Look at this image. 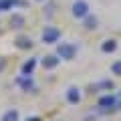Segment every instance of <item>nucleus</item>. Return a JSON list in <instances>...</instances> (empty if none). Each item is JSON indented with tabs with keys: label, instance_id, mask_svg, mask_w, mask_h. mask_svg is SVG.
<instances>
[{
	"label": "nucleus",
	"instance_id": "a211bd4d",
	"mask_svg": "<svg viewBox=\"0 0 121 121\" xmlns=\"http://www.w3.org/2000/svg\"><path fill=\"white\" fill-rule=\"evenodd\" d=\"M0 10H2V2H0Z\"/></svg>",
	"mask_w": 121,
	"mask_h": 121
},
{
	"label": "nucleus",
	"instance_id": "dca6fc26",
	"mask_svg": "<svg viewBox=\"0 0 121 121\" xmlns=\"http://www.w3.org/2000/svg\"><path fill=\"white\" fill-rule=\"evenodd\" d=\"M6 69V59H0V73Z\"/></svg>",
	"mask_w": 121,
	"mask_h": 121
},
{
	"label": "nucleus",
	"instance_id": "20e7f679",
	"mask_svg": "<svg viewBox=\"0 0 121 121\" xmlns=\"http://www.w3.org/2000/svg\"><path fill=\"white\" fill-rule=\"evenodd\" d=\"M99 107H101V111H113V109H115V97H111V95L101 97L99 99Z\"/></svg>",
	"mask_w": 121,
	"mask_h": 121
},
{
	"label": "nucleus",
	"instance_id": "9d476101",
	"mask_svg": "<svg viewBox=\"0 0 121 121\" xmlns=\"http://www.w3.org/2000/svg\"><path fill=\"white\" fill-rule=\"evenodd\" d=\"M97 24H99V20H97V16H91V14H87L85 16V28L89 30H95Z\"/></svg>",
	"mask_w": 121,
	"mask_h": 121
},
{
	"label": "nucleus",
	"instance_id": "2eb2a0df",
	"mask_svg": "<svg viewBox=\"0 0 121 121\" xmlns=\"http://www.w3.org/2000/svg\"><path fill=\"white\" fill-rule=\"evenodd\" d=\"M111 71H113V75H117V77H121V60H115L111 65Z\"/></svg>",
	"mask_w": 121,
	"mask_h": 121
},
{
	"label": "nucleus",
	"instance_id": "4468645a",
	"mask_svg": "<svg viewBox=\"0 0 121 121\" xmlns=\"http://www.w3.org/2000/svg\"><path fill=\"white\" fill-rule=\"evenodd\" d=\"M113 87H115V85H113V81H101L99 85L95 87V89H103V91H111Z\"/></svg>",
	"mask_w": 121,
	"mask_h": 121
},
{
	"label": "nucleus",
	"instance_id": "1a4fd4ad",
	"mask_svg": "<svg viewBox=\"0 0 121 121\" xmlns=\"http://www.w3.org/2000/svg\"><path fill=\"white\" fill-rule=\"evenodd\" d=\"M35 65H36V59H30V60H26L24 65H22V75H32V71H35Z\"/></svg>",
	"mask_w": 121,
	"mask_h": 121
},
{
	"label": "nucleus",
	"instance_id": "6ab92c4d",
	"mask_svg": "<svg viewBox=\"0 0 121 121\" xmlns=\"http://www.w3.org/2000/svg\"><path fill=\"white\" fill-rule=\"evenodd\" d=\"M39 2H43V0H39Z\"/></svg>",
	"mask_w": 121,
	"mask_h": 121
},
{
	"label": "nucleus",
	"instance_id": "ddd939ff",
	"mask_svg": "<svg viewBox=\"0 0 121 121\" xmlns=\"http://www.w3.org/2000/svg\"><path fill=\"white\" fill-rule=\"evenodd\" d=\"M18 83L22 85V89H24V91L35 89V83H32V79H18Z\"/></svg>",
	"mask_w": 121,
	"mask_h": 121
},
{
	"label": "nucleus",
	"instance_id": "f03ea898",
	"mask_svg": "<svg viewBox=\"0 0 121 121\" xmlns=\"http://www.w3.org/2000/svg\"><path fill=\"white\" fill-rule=\"evenodd\" d=\"M71 12H73L75 18H85L89 14V4H87L85 0H75L73 6H71Z\"/></svg>",
	"mask_w": 121,
	"mask_h": 121
},
{
	"label": "nucleus",
	"instance_id": "f257e3e1",
	"mask_svg": "<svg viewBox=\"0 0 121 121\" xmlns=\"http://www.w3.org/2000/svg\"><path fill=\"white\" fill-rule=\"evenodd\" d=\"M56 55H59L60 59H65V60H71V59H75V55H77V48H75V44H71V43H60L59 48H56Z\"/></svg>",
	"mask_w": 121,
	"mask_h": 121
},
{
	"label": "nucleus",
	"instance_id": "7ed1b4c3",
	"mask_svg": "<svg viewBox=\"0 0 121 121\" xmlns=\"http://www.w3.org/2000/svg\"><path fill=\"white\" fill-rule=\"evenodd\" d=\"M59 36H60V32L55 28V26H47V28L43 30V43H47V44L56 43V40H59Z\"/></svg>",
	"mask_w": 121,
	"mask_h": 121
},
{
	"label": "nucleus",
	"instance_id": "f3484780",
	"mask_svg": "<svg viewBox=\"0 0 121 121\" xmlns=\"http://www.w3.org/2000/svg\"><path fill=\"white\" fill-rule=\"evenodd\" d=\"M26 121H40L39 117H30V119H26Z\"/></svg>",
	"mask_w": 121,
	"mask_h": 121
},
{
	"label": "nucleus",
	"instance_id": "39448f33",
	"mask_svg": "<svg viewBox=\"0 0 121 121\" xmlns=\"http://www.w3.org/2000/svg\"><path fill=\"white\" fill-rule=\"evenodd\" d=\"M67 99H69V103H79L81 101V93H79L77 87H69L67 89Z\"/></svg>",
	"mask_w": 121,
	"mask_h": 121
},
{
	"label": "nucleus",
	"instance_id": "423d86ee",
	"mask_svg": "<svg viewBox=\"0 0 121 121\" xmlns=\"http://www.w3.org/2000/svg\"><path fill=\"white\" fill-rule=\"evenodd\" d=\"M14 43H16V47L22 48V51H26V48H32V39H28V36H18Z\"/></svg>",
	"mask_w": 121,
	"mask_h": 121
},
{
	"label": "nucleus",
	"instance_id": "0eeeda50",
	"mask_svg": "<svg viewBox=\"0 0 121 121\" xmlns=\"http://www.w3.org/2000/svg\"><path fill=\"white\" fill-rule=\"evenodd\" d=\"M10 26H12V28H22V26H24V16H22V14H12V16H10Z\"/></svg>",
	"mask_w": 121,
	"mask_h": 121
},
{
	"label": "nucleus",
	"instance_id": "9b49d317",
	"mask_svg": "<svg viewBox=\"0 0 121 121\" xmlns=\"http://www.w3.org/2000/svg\"><path fill=\"white\" fill-rule=\"evenodd\" d=\"M2 121H18V111L16 109H10L2 115Z\"/></svg>",
	"mask_w": 121,
	"mask_h": 121
},
{
	"label": "nucleus",
	"instance_id": "f8f14e48",
	"mask_svg": "<svg viewBox=\"0 0 121 121\" xmlns=\"http://www.w3.org/2000/svg\"><path fill=\"white\" fill-rule=\"evenodd\" d=\"M101 48H103V52H113V51H115V48H117V43H115V40H105V43H103V47H101Z\"/></svg>",
	"mask_w": 121,
	"mask_h": 121
},
{
	"label": "nucleus",
	"instance_id": "6e6552de",
	"mask_svg": "<svg viewBox=\"0 0 121 121\" xmlns=\"http://www.w3.org/2000/svg\"><path fill=\"white\" fill-rule=\"evenodd\" d=\"M56 65H59V59L52 56V55H48V56H44V59H43V67H44V69H55Z\"/></svg>",
	"mask_w": 121,
	"mask_h": 121
}]
</instances>
